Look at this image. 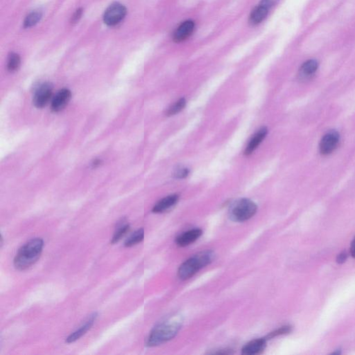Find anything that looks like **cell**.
Listing matches in <instances>:
<instances>
[{
	"instance_id": "1",
	"label": "cell",
	"mask_w": 355,
	"mask_h": 355,
	"mask_svg": "<svg viewBox=\"0 0 355 355\" xmlns=\"http://www.w3.org/2000/svg\"><path fill=\"white\" fill-rule=\"evenodd\" d=\"M43 240L40 238L31 239L22 246L15 256L13 264L20 271L27 269L35 264L40 258L43 249Z\"/></svg>"
},
{
	"instance_id": "2",
	"label": "cell",
	"mask_w": 355,
	"mask_h": 355,
	"mask_svg": "<svg viewBox=\"0 0 355 355\" xmlns=\"http://www.w3.org/2000/svg\"><path fill=\"white\" fill-rule=\"evenodd\" d=\"M181 328V322L177 319L161 323L152 329L147 341V346L154 347L170 341Z\"/></svg>"
},
{
	"instance_id": "3",
	"label": "cell",
	"mask_w": 355,
	"mask_h": 355,
	"mask_svg": "<svg viewBox=\"0 0 355 355\" xmlns=\"http://www.w3.org/2000/svg\"><path fill=\"white\" fill-rule=\"evenodd\" d=\"M214 258L215 254L211 251L198 253L181 265L178 271V278L183 280L189 279L201 268L210 264Z\"/></svg>"
},
{
	"instance_id": "4",
	"label": "cell",
	"mask_w": 355,
	"mask_h": 355,
	"mask_svg": "<svg viewBox=\"0 0 355 355\" xmlns=\"http://www.w3.org/2000/svg\"><path fill=\"white\" fill-rule=\"evenodd\" d=\"M257 205L248 198H242L234 202L229 210L230 218L236 222H244L256 215Z\"/></svg>"
},
{
	"instance_id": "5",
	"label": "cell",
	"mask_w": 355,
	"mask_h": 355,
	"mask_svg": "<svg viewBox=\"0 0 355 355\" xmlns=\"http://www.w3.org/2000/svg\"><path fill=\"white\" fill-rule=\"evenodd\" d=\"M126 14L127 9L125 6L120 3H114L107 8L103 15V20L108 26H115L123 20Z\"/></svg>"
},
{
	"instance_id": "6",
	"label": "cell",
	"mask_w": 355,
	"mask_h": 355,
	"mask_svg": "<svg viewBox=\"0 0 355 355\" xmlns=\"http://www.w3.org/2000/svg\"><path fill=\"white\" fill-rule=\"evenodd\" d=\"M53 94V86L51 83H44L40 85L35 92L33 96V104L38 108L45 107L52 98Z\"/></svg>"
},
{
	"instance_id": "7",
	"label": "cell",
	"mask_w": 355,
	"mask_h": 355,
	"mask_svg": "<svg viewBox=\"0 0 355 355\" xmlns=\"http://www.w3.org/2000/svg\"><path fill=\"white\" fill-rule=\"evenodd\" d=\"M340 140L339 132L336 130H332L324 135L321 139L319 149L323 155H328L335 150Z\"/></svg>"
},
{
	"instance_id": "8",
	"label": "cell",
	"mask_w": 355,
	"mask_h": 355,
	"mask_svg": "<svg viewBox=\"0 0 355 355\" xmlns=\"http://www.w3.org/2000/svg\"><path fill=\"white\" fill-rule=\"evenodd\" d=\"M71 97H72V93L69 90L66 88L61 90L58 92L52 99V110L56 113L64 110L68 104Z\"/></svg>"
},
{
	"instance_id": "9",
	"label": "cell",
	"mask_w": 355,
	"mask_h": 355,
	"mask_svg": "<svg viewBox=\"0 0 355 355\" xmlns=\"http://www.w3.org/2000/svg\"><path fill=\"white\" fill-rule=\"evenodd\" d=\"M97 317L98 315L97 313L93 314L90 316V317L88 318V320L85 322L84 324H83L79 329H76L75 332L72 333V334L66 339V343H67V344H72V343L75 342L76 341L79 339L81 336L84 335L88 330L91 329L93 325H94L95 321H96Z\"/></svg>"
},
{
	"instance_id": "10",
	"label": "cell",
	"mask_w": 355,
	"mask_h": 355,
	"mask_svg": "<svg viewBox=\"0 0 355 355\" xmlns=\"http://www.w3.org/2000/svg\"><path fill=\"white\" fill-rule=\"evenodd\" d=\"M194 30V23L192 20H187L182 23L176 32H174V41L175 42H181L189 38Z\"/></svg>"
},
{
	"instance_id": "11",
	"label": "cell",
	"mask_w": 355,
	"mask_h": 355,
	"mask_svg": "<svg viewBox=\"0 0 355 355\" xmlns=\"http://www.w3.org/2000/svg\"><path fill=\"white\" fill-rule=\"evenodd\" d=\"M203 234V231L200 229H193V230L183 232L178 236L176 239V243L178 246L181 247L189 246L193 243L196 242Z\"/></svg>"
},
{
	"instance_id": "12",
	"label": "cell",
	"mask_w": 355,
	"mask_h": 355,
	"mask_svg": "<svg viewBox=\"0 0 355 355\" xmlns=\"http://www.w3.org/2000/svg\"><path fill=\"white\" fill-rule=\"evenodd\" d=\"M268 133V129L266 127H262L251 138L247 147H246L244 154L246 156H249L252 154L256 149L259 147V144L264 140Z\"/></svg>"
},
{
	"instance_id": "13",
	"label": "cell",
	"mask_w": 355,
	"mask_h": 355,
	"mask_svg": "<svg viewBox=\"0 0 355 355\" xmlns=\"http://www.w3.org/2000/svg\"><path fill=\"white\" fill-rule=\"evenodd\" d=\"M266 339H256L249 342L242 348V354L246 355H259L264 352L266 346Z\"/></svg>"
},
{
	"instance_id": "14",
	"label": "cell",
	"mask_w": 355,
	"mask_h": 355,
	"mask_svg": "<svg viewBox=\"0 0 355 355\" xmlns=\"http://www.w3.org/2000/svg\"><path fill=\"white\" fill-rule=\"evenodd\" d=\"M179 196L177 194H172L165 197L158 202L153 208V212L161 213L169 210L177 203Z\"/></svg>"
},
{
	"instance_id": "15",
	"label": "cell",
	"mask_w": 355,
	"mask_h": 355,
	"mask_svg": "<svg viewBox=\"0 0 355 355\" xmlns=\"http://www.w3.org/2000/svg\"><path fill=\"white\" fill-rule=\"evenodd\" d=\"M268 11L267 8L259 4L257 7L254 8L251 12L249 18V23L253 26L259 25L261 22L264 21L265 18L267 16Z\"/></svg>"
},
{
	"instance_id": "16",
	"label": "cell",
	"mask_w": 355,
	"mask_h": 355,
	"mask_svg": "<svg viewBox=\"0 0 355 355\" xmlns=\"http://www.w3.org/2000/svg\"><path fill=\"white\" fill-rule=\"evenodd\" d=\"M319 68V63L316 60H309L302 65L300 69V74L302 77L312 76Z\"/></svg>"
},
{
	"instance_id": "17",
	"label": "cell",
	"mask_w": 355,
	"mask_h": 355,
	"mask_svg": "<svg viewBox=\"0 0 355 355\" xmlns=\"http://www.w3.org/2000/svg\"><path fill=\"white\" fill-rule=\"evenodd\" d=\"M144 237V229H139V230L134 232L128 239H127L125 243V246L126 247H131L132 246L136 245V244H139L143 240Z\"/></svg>"
},
{
	"instance_id": "18",
	"label": "cell",
	"mask_w": 355,
	"mask_h": 355,
	"mask_svg": "<svg viewBox=\"0 0 355 355\" xmlns=\"http://www.w3.org/2000/svg\"><path fill=\"white\" fill-rule=\"evenodd\" d=\"M185 106H186V100H185V98H180L174 104L168 108L166 112V115L167 116H172V115H176V114L180 113L184 109Z\"/></svg>"
},
{
	"instance_id": "19",
	"label": "cell",
	"mask_w": 355,
	"mask_h": 355,
	"mask_svg": "<svg viewBox=\"0 0 355 355\" xmlns=\"http://www.w3.org/2000/svg\"><path fill=\"white\" fill-rule=\"evenodd\" d=\"M20 57L17 54L12 53L10 54L8 59L7 68L9 72H13L18 70L20 66Z\"/></svg>"
},
{
	"instance_id": "20",
	"label": "cell",
	"mask_w": 355,
	"mask_h": 355,
	"mask_svg": "<svg viewBox=\"0 0 355 355\" xmlns=\"http://www.w3.org/2000/svg\"><path fill=\"white\" fill-rule=\"evenodd\" d=\"M42 18V13L39 11L32 12L30 13L28 16L27 17L26 19L25 20L24 23V26L26 28H30L34 26L37 23L40 21Z\"/></svg>"
},
{
	"instance_id": "21",
	"label": "cell",
	"mask_w": 355,
	"mask_h": 355,
	"mask_svg": "<svg viewBox=\"0 0 355 355\" xmlns=\"http://www.w3.org/2000/svg\"><path fill=\"white\" fill-rule=\"evenodd\" d=\"M129 229H130V226L129 224H122L117 227L116 231L114 233L113 238H112V244L118 242L127 233Z\"/></svg>"
},
{
	"instance_id": "22",
	"label": "cell",
	"mask_w": 355,
	"mask_h": 355,
	"mask_svg": "<svg viewBox=\"0 0 355 355\" xmlns=\"http://www.w3.org/2000/svg\"><path fill=\"white\" fill-rule=\"evenodd\" d=\"M292 331V327L290 325L284 326V327H280V328L276 329V330L273 331V332L269 333L268 335H266L265 339L266 341L272 339L273 338L277 337L278 336L284 335V334H290Z\"/></svg>"
},
{
	"instance_id": "23",
	"label": "cell",
	"mask_w": 355,
	"mask_h": 355,
	"mask_svg": "<svg viewBox=\"0 0 355 355\" xmlns=\"http://www.w3.org/2000/svg\"><path fill=\"white\" fill-rule=\"evenodd\" d=\"M189 174V169L183 167V166H178L175 169L173 175H174V178H178V179H183V178H186Z\"/></svg>"
},
{
	"instance_id": "24",
	"label": "cell",
	"mask_w": 355,
	"mask_h": 355,
	"mask_svg": "<svg viewBox=\"0 0 355 355\" xmlns=\"http://www.w3.org/2000/svg\"><path fill=\"white\" fill-rule=\"evenodd\" d=\"M278 1H279V0H261V2L259 5L264 6V8H267L268 10H270L278 4Z\"/></svg>"
},
{
	"instance_id": "25",
	"label": "cell",
	"mask_w": 355,
	"mask_h": 355,
	"mask_svg": "<svg viewBox=\"0 0 355 355\" xmlns=\"http://www.w3.org/2000/svg\"><path fill=\"white\" fill-rule=\"evenodd\" d=\"M347 258V253L342 252L337 256V258H336V261H337L338 264H343V263H344L345 261H346Z\"/></svg>"
},
{
	"instance_id": "26",
	"label": "cell",
	"mask_w": 355,
	"mask_h": 355,
	"mask_svg": "<svg viewBox=\"0 0 355 355\" xmlns=\"http://www.w3.org/2000/svg\"><path fill=\"white\" fill-rule=\"evenodd\" d=\"M81 15H82V9H78L74 13V16L72 17L73 23H76L81 18Z\"/></svg>"
},
{
	"instance_id": "27",
	"label": "cell",
	"mask_w": 355,
	"mask_h": 355,
	"mask_svg": "<svg viewBox=\"0 0 355 355\" xmlns=\"http://www.w3.org/2000/svg\"><path fill=\"white\" fill-rule=\"evenodd\" d=\"M351 254L353 258H355V247H351Z\"/></svg>"
},
{
	"instance_id": "28",
	"label": "cell",
	"mask_w": 355,
	"mask_h": 355,
	"mask_svg": "<svg viewBox=\"0 0 355 355\" xmlns=\"http://www.w3.org/2000/svg\"><path fill=\"white\" fill-rule=\"evenodd\" d=\"M355 237L354 239H353V242H352L351 244V247H355Z\"/></svg>"
}]
</instances>
